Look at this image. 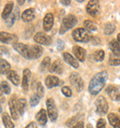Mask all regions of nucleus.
I'll list each match as a JSON object with an SVG mask.
<instances>
[{"instance_id": "nucleus-23", "label": "nucleus", "mask_w": 120, "mask_h": 128, "mask_svg": "<svg viewBox=\"0 0 120 128\" xmlns=\"http://www.w3.org/2000/svg\"><path fill=\"white\" fill-rule=\"evenodd\" d=\"M109 48H110L111 51L113 52V54L120 57V45L118 44V42H117V40L113 39V40L109 43Z\"/></svg>"}, {"instance_id": "nucleus-37", "label": "nucleus", "mask_w": 120, "mask_h": 128, "mask_svg": "<svg viewBox=\"0 0 120 128\" xmlns=\"http://www.w3.org/2000/svg\"><path fill=\"white\" fill-rule=\"evenodd\" d=\"M36 94L40 98H42V96H44V88H43V86H42L41 83H38L37 86H36Z\"/></svg>"}, {"instance_id": "nucleus-42", "label": "nucleus", "mask_w": 120, "mask_h": 128, "mask_svg": "<svg viewBox=\"0 0 120 128\" xmlns=\"http://www.w3.org/2000/svg\"><path fill=\"white\" fill-rule=\"evenodd\" d=\"M90 41L92 42V45H99L101 42H100V39L98 37H92V38L90 39Z\"/></svg>"}, {"instance_id": "nucleus-35", "label": "nucleus", "mask_w": 120, "mask_h": 128, "mask_svg": "<svg viewBox=\"0 0 120 128\" xmlns=\"http://www.w3.org/2000/svg\"><path fill=\"white\" fill-rule=\"evenodd\" d=\"M40 98H40L36 93H35L34 95H32V98H31V100H30V104H31V106L34 107V106L37 105V104L39 103V101H40Z\"/></svg>"}, {"instance_id": "nucleus-31", "label": "nucleus", "mask_w": 120, "mask_h": 128, "mask_svg": "<svg viewBox=\"0 0 120 128\" xmlns=\"http://www.w3.org/2000/svg\"><path fill=\"white\" fill-rule=\"evenodd\" d=\"M84 27L88 30L89 32H94L97 30V26L95 25V23H93L91 20H85L84 22Z\"/></svg>"}, {"instance_id": "nucleus-36", "label": "nucleus", "mask_w": 120, "mask_h": 128, "mask_svg": "<svg viewBox=\"0 0 120 128\" xmlns=\"http://www.w3.org/2000/svg\"><path fill=\"white\" fill-rule=\"evenodd\" d=\"M14 22H15V15L14 14H11L10 16H8L6 19V24L7 27H11V26L14 24Z\"/></svg>"}, {"instance_id": "nucleus-24", "label": "nucleus", "mask_w": 120, "mask_h": 128, "mask_svg": "<svg viewBox=\"0 0 120 128\" xmlns=\"http://www.w3.org/2000/svg\"><path fill=\"white\" fill-rule=\"evenodd\" d=\"M6 77H7V79L11 81L15 86H19V77L16 72L9 70V72L6 74Z\"/></svg>"}, {"instance_id": "nucleus-30", "label": "nucleus", "mask_w": 120, "mask_h": 128, "mask_svg": "<svg viewBox=\"0 0 120 128\" xmlns=\"http://www.w3.org/2000/svg\"><path fill=\"white\" fill-rule=\"evenodd\" d=\"M17 106H18V110H19V113L20 115L23 114L24 110L26 107V100L24 98H20L17 101Z\"/></svg>"}, {"instance_id": "nucleus-12", "label": "nucleus", "mask_w": 120, "mask_h": 128, "mask_svg": "<svg viewBox=\"0 0 120 128\" xmlns=\"http://www.w3.org/2000/svg\"><path fill=\"white\" fill-rule=\"evenodd\" d=\"M17 40H18V37L15 34H11L6 32H0V41L5 43V44H11Z\"/></svg>"}, {"instance_id": "nucleus-45", "label": "nucleus", "mask_w": 120, "mask_h": 128, "mask_svg": "<svg viewBox=\"0 0 120 128\" xmlns=\"http://www.w3.org/2000/svg\"><path fill=\"white\" fill-rule=\"evenodd\" d=\"M61 3L63 4V5H66V6H67V5H69V4H70V1H69V0H67V1H64V0H62V1H61Z\"/></svg>"}, {"instance_id": "nucleus-2", "label": "nucleus", "mask_w": 120, "mask_h": 128, "mask_svg": "<svg viewBox=\"0 0 120 128\" xmlns=\"http://www.w3.org/2000/svg\"><path fill=\"white\" fill-rule=\"evenodd\" d=\"M77 22H78V20H77V18L74 16V15L69 14V15L66 16L63 19V20H62V24H61V28H60L59 32L61 34H65L67 30L71 29V28H73L74 26L76 25Z\"/></svg>"}, {"instance_id": "nucleus-44", "label": "nucleus", "mask_w": 120, "mask_h": 128, "mask_svg": "<svg viewBox=\"0 0 120 128\" xmlns=\"http://www.w3.org/2000/svg\"><path fill=\"white\" fill-rule=\"evenodd\" d=\"M25 128H37V125H36V124H35L34 122H30Z\"/></svg>"}, {"instance_id": "nucleus-48", "label": "nucleus", "mask_w": 120, "mask_h": 128, "mask_svg": "<svg viewBox=\"0 0 120 128\" xmlns=\"http://www.w3.org/2000/svg\"><path fill=\"white\" fill-rule=\"evenodd\" d=\"M87 128H92V124H89L87 125Z\"/></svg>"}, {"instance_id": "nucleus-7", "label": "nucleus", "mask_w": 120, "mask_h": 128, "mask_svg": "<svg viewBox=\"0 0 120 128\" xmlns=\"http://www.w3.org/2000/svg\"><path fill=\"white\" fill-rule=\"evenodd\" d=\"M46 106H47V113L49 118L52 122H55L57 119V109L54 99L48 98L46 101Z\"/></svg>"}, {"instance_id": "nucleus-43", "label": "nucleus", "mask_w": 120, "mask_h": 128, "mask_svg": "<svg viewBox=\"0 0 120 128\" xmlns=\"http://www.w3.org/2000/svg\"><path fill=\"white\" fill-rule=\"evenodd\" d=\"M72 128H84V125H83V122H77Z\"/></svg>"}, {"instance_id": "nucleus-29", "label": "nucleus", "mask_w": 120, "mask_h": 128, "mask_svg": "<svg viewBox=\"0 0 120 128\" xmlns=\"http://www.w3.org/2000/svg\"><path fill=\"white\" fill-rule=\"evenodd\" d=\"M50 62H51V60L49 57L44 58V60L42 61L41 65H40V70H41V72H44V70H46L47 69H50Z\"/></svg>"}, {"instance_id": "nucleus-39", "label": "nucleus", "mask_w": 120, "mask_h": 128, "mask_svg": "<svg viewBox=\"0 0 120 128\" xmlns=\"http://www.w3.org/2000/svg\"><path fill=\"white\" fill-rule=\"evenodd\" d=\"M106 122L104 121V119H100L97 122V128H105Z\"/></svg>"}, {"instance_id": "nucleus-6", "label": "nucleus", "mask_w": 120, "mask_h": 128, "mask_svg": "<svg viewBox=\"0 0 120 128\" xmlns=\"http://www.w3.org/2000/svg\"><path fill=\"white\" fill-rule=\"evenodd\" d=\"M13 48L16 51L19 52L22 57L31 60V46L24 45V44H21V43H14Z\"/></svg>"}, {"instance_id": "nucleus-27", "label": "nucleus", "mask_w": 120, "mask_h": 128, "mask_svg": "<svg viewBox=\"0 0 120 128\" xmlns=\"http://www.w3.org/2000/svg\"><path fill=\"white\" fill-rule=\"evenodd\" d=\"M2 120H3V122H4V125H5V127L6 128H14V124L11 121V119L10 117L8 116L7 113H4L3 114V117H2Z\"/></svg>"}, {"instance_id": "nucleus-25", "label": "nucleus", "mask_w": 120, "mask_h": 128, "mask_svg": "<svg viewBox=\"0 0 120 128\" xmlns=\"http://www.w3.org/2000/svg\"><path fill=\"white\" fill-rule=\"evenodd\" d=\"M13 6H14V4H13L12 2H8V3L5 6L3 12L1 14V16H2L3 19L6 20L7 17L11 15V12H12V10H13Z\"/></svg>"}, {"instance_id": "nucleus-9", "label": "nucleus", "mask_w": 120, "mask_h": 128, "mask_svg": "<svg viewBox=\"0 0 120 128\" xmlns=\"http://www.w3.org/2000/svg\"><path fill=\"white\" fill-rule=\"evenodd\" d=\"M86 10L91 16H96L100 11L99 1H89L86 6Z\"/></svg>"}, {"instance_id": "nucleus-40", "label": "nucleus", "mask_w": 120, "mask_h": 128, "mask_svg": "<svg viewBox=\"0 0 120 128\" xmlns=\"http://www.w3.org/2000/svg\"><path fill=\"white\" fill-rule=\"evenodd\" d=\"M8 54V49L5 46H0V56H3V55H7Z\"/></svg>"}, {"instance_id": "nucleus-18", "label": "nucleus", "mask_w": 120, "mask_h": 128, "mask_svg": "<svg viewBox=\"0 0 120 128\" xmlns=\"http://www.w3.org/2000/svg\"><path fill=\"white\" fill-rule=\"evenodd\" d=\"M108 121L114 128H120V117L115 113L108 114Z\"/></svg>"}, {"instance_id": "nucleus-11", "label": "nucleus", "mask_w": 120, "mask_h": 128, "mask_svg": "<svg viewBox=\"0 0 120 128\" xmlns=\"http://www.w3.org/2000/svg\"><path fill=\"white\" fill-rule=\"evenodd\" d=\"M62 84H63L62 81L59 80L57 77L53 76V75H49L45 79V86L47 88H53V87L58 86Z\"/></svg>"}, {"instance_id": "nucleus-46", "label": "nucleus", "mask_w": 120, "mask_h": 128, "mask_svg": "<svg viewBox=\"0 0 120 128\" xmlns=\"http://www.w3.org/2000/svg\"><path fill=\"white\" fill-rule=\"evenodd\" d=\"M117 42H118V44L120 45V34H118V35H117Z\"/></svg>"}, {"instance_id": "nucleus-47", "label": "nucleus", "mask_w": 120, "mask_h": 128, "mask_svg": "<svg viewBox=\"0 0 120 128\" xmlns=\"http://www.w3.org/2000/svg\"><path fill=\"white\" fill-rule=\"evenodd\" d=\"M18 3H19V5H22V4L24 3V1H18Z\"/></svg>"}, {"instance_id": "nucleus-38", "label": "nucleus", "mask_w": 120, "mask_h": 128, "mask_svg": "<svg viewBox=\"0 0 120 128\" xmlns=\"http://www.w3.org/2000/svg\"><path fill=\"white\" fill-rule=\"evenodd\" d=\"M62 93H63V95H65L66 96H71V95H72L71 89L67 86L62 87Z\"/></svg>"}, {"instance_id": "nucleus-41", "label": "nucleus", "mask_w": 120, "mask_h": 128, "mask_svg": "<svg viewBox=\"0 0 120 128\" xmlns=\"http://www.w3.org/2000/svg\"><path fill=\"white\" fill-rule=\"evenodd\" d=\"M57 49L58 50H62L64 48V46H65V45H64V42L62 41V40H60V39H58L57 42Z\"/></svg>"}, {"instance_id": "nucleus-50", "label": "nucleus", "mask_w": 120, "mask_h": 128, "mask_svg": "<svg viewBox=\"0 0 120 128\" xmlns=\"http://www.w3.org/2000/svg\"><path fill=\"white\" fill-rule=\"evenodd\" d=\"M119 112H120V110H119Z\"/></svg>"}, {"instance_id": "nucleus-22", "label": "nucleus", "mask_w": 120, "mask_h": 128, "mask_svg": "<svg viewBox=\"0 0 120 128\" xmlns=\"http://www.w3.org/2000/svg\"><path fill=\"white\" fill-rule=\"evenodd\" d=\"M49 70H50L51 72H56V74H60L63 72V66H62V64L60 63L59 60H56L51 65Z\"/></svg>"}, {"instance_id": "nucleus-34", "label": "nucleus", "mask_w": 120, "mask_h": 128, "mask_svg": "<svg viewBox=\"0 0 120 128\" xmlns=\"http://www.w3.org/2000/svg\"><path fill=\"white\" fill-rule=\"evenodd\" d=\"M0 88H1V92H3L5 94H9L11 89H10V86H8V84L6 83V81H3L0 84Z\"/></svg>"}, {"instance_id": "nucleus-32", "label": "nucleus", "mask_w": 120, "mask_h": 128, "mask_svg": "<svg viewBox=\"0 0 120 128\" xmlns=\"http://www.w3.org/2000/svg\"><path fill=\"white\" fill-rule=\"evenodd\" d=\"M116 27L113 23H106L104 26V34H112L115 32Z\"/></svg>"}, {"instance_id": "nucleus-15", "label": "nucleus", "mask_w": 120, "mask_h": 128, "mask_svg": "<svg viewBox=\"0 0 120 128\" xmlns=\"http://www.w3.org/2000/svg\"><path fill=\"white\" fill-rule=\"evenodd\" d=\"M9 110H10V114H11V117H12L14 120H17L19 118V110H18V106H17V101L15 99H10L9 100Z\"/></svg>"}, {"instance_id": "nucleus-4", "label": "nucleus", "mask_w": 120, "mask_h": 128, "mask_svg": "<svg viewBox=\"0 0 120 128\" xmlns=\"http://www.w3.org/2000/svg\"><path fill=\"white\" fill-rule=\"evenodd\" d=\"M95 106H96V112L99 115H104L108 112V103L104 96H101L95 101Z\"/></svg>"}, {"instance_id": "nucleus-16", "label": "nucleus", "mask_w": 120, "mask_h": 128, "mask_svg": "<svg viewBox=\"0 0 120 128\" xmlns=\"http://www.w3.org/2000/svg\"><path fill=\"white\" fill-rule=\"evenodd\" d=\"M73 53L79 61H84L86 58V50L84 48H80V46H75L73 48Z\"/></svg>"}, {"instance_id": "nucleus-33", "label": "nucleus", "mask_w": 120, "mask_h": 128, "mask_svg": "<svg viewBox=\"0 0 120 128\" xmlns=\"http://www.w3.org/2000/svg\"><path fill=\"white\" fill-rule=\"evenodd\" d=\"M93 58L96 61H102L104 58V50H97L93 53Z\"/></svg>"}, {"instance_id": "nucleus-17", "label": "nucleus", "mask_w": 120, "mask_h": 128, "mask_svg": "<svg viewBox=\"0 0 120 128\" xmlns=\"http://www.w3.org/2000/svg\"><path fill=\"white\" fill-rule=\"evenodd\" d=\"M22 20L25 22H30L35 18V11L33 8H28L21 14Z\"/></svg>"}, {"instance_id": "nucleus-20", "label": "nucleus", "mask_w": 120, "mask_h": 128, "mask_svg": "<svg viewBox=\"0 0 120 128\" xmlns=\"http://www.w3.org/2000/svg\"><path fill=\"white\" fill-rule=\"evenodd\" d=\"M43 54V48L40 46L34 45L31 46V58H38Z\"/></svg>"}, {"instance_id": "nucleus-26", "label": "nucleus", "mask_w": 120, "mask_h": 128, "mask_svg": "<svg viewBox=\"0 0 120 128\" xmlns=\"http://www.w3.org/2000/svg\"><path fill=\"white\" fill-rule=\"evenodd\" d=\"M10 70V64L4 58H0V74H7Z\"/></svg>"}, {"instance_id": "nucleus-3", "label": "nucleus", "mask_w": 120, "mask_h": 128, "mask_svg": "<svg viewBox=\"0 0 120 128\" xmlns=\"http://www.w3.org/2000/svg\"><path fill=\"white\" fill-rule=\"evenodd\" d=\"M72 36L75 41L82 42V43H87L91 39L87 31L84 30L83 28H78V29L74 30L72 32Z\"/></svg>"}, {"instance_id": "nucleus-19", "label": "nucleus", "mask_w": 120, "mask_h": 128, "mask_svg": "<svg viewBox=\"0 0 120 128\" xmlns=\"http://www.w3.org/2000/svg\"><path fill=\"white\" fill-rule=\"evenodd\" d=\"M36 120H37L39 124L42 125V126L46 124V122H47V114H46V112L44 109L41 110L36 114Z\"/></svg>"}, {"instance_id": "nucleus-28", "label": "nucleus", "mask_w": 120, "mask_h": 128, "mask_svg": "<svg viewBox=\"0 0 120 128\" xmlns=\"http://www.w3.org/2000/svg\"><path fill=\"white\" fill-rule=\"evenodd\" d=\"M108 62L112 66H118V65H120V57L119 56H117V55H114L112 53L110 55V57H109Z\"/></svg>"}, {"instance_id": "nucleus-13", "label": "nucleus", "mask_w": 120, "mask_h": 128, "mask_svg": "<svg viewBox=\"0 0 120 128\" xmlns=\"http://www.w3.org/2000/svg\"><path fill=\"white\" fill-rule=\"evenodd\" d=\"M54 24V16L52 13H47L44 18V29L45 32H49Z\"/></svg>"}, {"instance_id": "nucleus-21", "label": "nucleus", "mask_w": 120, "mask_h": 128, "mask_svg": "<svg viewBox=\"0 0 120 128\" xmlns=\"http://www.w3.org/2000/svg\"><path fill=\"white\" fill-rule=\"evenodd\" d=\"M63 58H64V60L66 61V63H68L69 65H71L72 67H74V68L79 67V62L73 58L72 55H70L69 53H67V52L63 53Z\"/></svg>"}, {"instance_id": "nucleus-8", "label": "nucleus", "mask_w": 120, "mask_h": 128, "mask_svg": "<svg viewBox=\"0 0 120 128\" xmlns=\"http://www.w3.org/2000/svg\"><path fill=\"white\" fill-rule=\"evenodd\" d=\"M34 41L40 45L49 46L52 43V39L49 35L45 34L44 32H39L34 35Z\"/></svg>"}, {"instance_id": "nucleus-10", "label": "nucleus", "mask_w": 120, "mask_h": 128, "mask_svg": "<svg viewBox=\"0 0 120 128\" xmlns=\"http://www.w3.org/2000/svg\"><path fill=\"white\" fill-rule=\"evenodd\" d=\"M106 93L109 95L111 99H113L114 101H119L120 100V90L117 87L114 86H108L106 87Z\"/></svg>"}, {"instance_id": "nucleus-14", "label": "nucleus", "mask_w": 120, "mask_h": 128, "mask_svg": "<svg viewBox=\"0 0 120 128\" xmlns=\"http://www.w3.org/2000/svg\"><path fill=\"white\" fill-rule=\"evenodd\" d=\"M31 80V70L29 69H25L23 70V77H22V88L27 92L29 89V84Z\"/></svg>"}, {"instance_id": "nucleus-5", "label": "nucleus", "mask_w": 120, "mask_h": 128, "mask_svg": "<svg viewBox=\"0 0 120 128\" xmlns=\"http://www.w3.org/2000/svg\"><path fill=\"white\" fill-rule=\"evenodd\" d=\"M69 81L71 84L75 87V89L78 92H81L83 87H84V83H83V80H82V78L80 77V75L79 74L72 72V74H70Z\"/></svg>"}, {"instance_id": "nucleus-49", "label": "nucleus", "mask_w": 120, "mask_h": 128, "mask_svg": "<svg viewBox=\"0 0 120 128\" xmlns=\"http://www.w3.org/2000/svg\"><path fill=\"white\" fill-rule=\"evenodd\" d=\"M2 112V109H1V107H0V112Z\"/></svg>"}, {"instance_id": "nucleus-1", "label": "nucleus", "mask_w": 120, "mask_h": 128, "mask_svg": "<svg viewBox=\"0 0 120 128\" xmlns=\"http://www.w3.org/2000/svg\"><path fill=\"white\" fill-rule=\"evenodd\" d=\"M108 74L106 72H101L95 74L89 84V92L92 95H97L104 88L105 82L107 80Z\"/></svg>"}]
</instances>
